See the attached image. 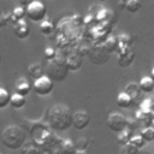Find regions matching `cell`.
<instances>
[{
    "mask_svg": "<svg viewBox=\"0 0 154 154\" xmlns=\"http://www.w3.org/2000/svg\"><path fill=\"white\" fill-rule=\"evenodd\" d=\"M72 116L67 106L54 105L47 111V124L53 130L65 131L72 125Z\"/></svg>",
    "mask_w": 154,
    "mask_h": 154,
    "instance_id": "cell-1",
    "label": "cell"
},
{
    "mask_svg": "<svg viewBox=\"0 0 154 154\" xmlns=\"http://www.w3.org/2000/svg\"><path fill=\"white\" fill-rule=\"evenodd\" d=\"M1 142L6 148H8L11 150L20 149L22 146L26 142L25 131L20 126L8 125L7 128L4 129L2 134H1Z\"/></svg>",
    "mask_w": 154,
    "mask_h": 154,
    "instance_id": "cell-2",
    "label": "cell"
},
{
    "mask_svg": "<svg viewBox=\"0 0 154 154\" xmlns=\"http://www.w3.org/2000/svg\"><path fill=\"white\" fill-rule=\"evenodd\" d=\"M46 73L52 81H64L69 73L65 58H55L54 60L48 61Z\"/></svg>",
    "mask_w": 154,
    "mask_h": 154,
    "instance_id": "cell-3",
    "label": "cell"
},
{
    "mask_svg": "<svg viewBox=\"0 0 154 154\" xmlns=\"http://www.w3.org/2000/svg\"><path fill=\"white\" fill-rule=\"evenodd\" d=\"M26 8V17L35 23H41L45 20L46 14H47V7L41 2V1H32Z\"/></svg>",
    "mask_w": 154,
    "mask_h": 154,
    "instance_id": "cell-4",
    "label": "cell"
},
{
    "mask_svg": "<svg viewBox=\"0 0 154 154\" xmlns=\"http://www.w3.org/2000/svg\"><path fill=\"white\" fill-rule=\"evenodd\" d=\"M107 126L109 130H112L113 132H122L123 130H125L128 128V118L119 113V112H112L108 117H107V122H106Z\"/></svg>",
    "mask_w": 154,
    "mask_h": 154,
    "instance_id": "cell-5",
    "label": "cell"
},
{
    "mask_svg": "<svg viewBox=\"0 0 154 154\" xmlns=\"http://www.w3.org/2000/svg\"><path fill=\"white\" fill-rule=\"evenodd\" d=\"M53 88H54L53 81L47 75L40 77L38 79H35V82L32 84V89H34L35 94H37L40 96H46V95L51 94Z\"/></svg>",
    "mask_w": 154,
    "mask_h": 154,
    "instance_id": "cell-6",
    "label": "cell"
},
{
    "mask_svg": "<svg viewBox=\"0 0 154 154\" xmlns=\"http://www.w3.org/2000/svg\"><path fill=\"white\" fill-rule=\"evenodd\" d=\"M108 55L109 53L106 51V48L102 46H97V47H93L90 53H89V59L93 64L95 65H102L108 60Z\"/></svg>",
    "mask_w": 154,
    "mask_h": 154,
    "instance_id": "cell-7",
    "label": "cell"
},
{
    "mask_svg": "<svg viewBox=\"0 0 154 154\" xmlns=\"http://www.w3.org/2000/svg\"><path fill=\"white\" fill-rule=\"evenodd\" d=\"M90 123V116L87 111L79 109L72 116V126L76 130H84Z\"/></svg>",
    "mask_w": 154,
    "mask_h": 154,
    "instance_id": "cell-8",
    "label": "cell"
},
{
    "mask_svg": "<svg viewBox=\"0 0 154 154\" xmlns=\"http://www.w3.org/2000/svg\"><path fill=\"white\" fill-rule=\"evenodd\" d=\"M119 58H118V65L122 67H128L130 66L134 60H135V53L130 49V47L126 46H120L118 49Z\"/></svg>",
    "mask_w": 154,
    "mask_h": 154,
    "instance_id": "cell-9",
    "label": "cell"
},
{
    "mask_svg": "<svg viewBox=\"0 0 154 154\" xmlns=\"http://www.w3.org/2000/svg\"><path fill=\"white\" fill-rule=\"evenodd\" d=\"M65 61H66V66H67L69 71H78L83 64L82 55H79L77 52L69 54L65 58Z\"/></svg>",
    "mask_w": 154,
    "mask_h": 154,
    "instance_id": "cell-10",
    "label": "cell"
},
{
    "mask_svg": "<svg viewBox=\"0 0 154 154\" xmlns=\"http://www.w3.org/2000/svg\"><path fill=\"white\" fill-rule=\"evenodd\" d=\"M13 31H14V35L18 37V38H26L30 34V29L26 24V22L24 19H20L18 20L14 25H13Z\"/></svg>",
    "mask_w": 154,
    "mask_h": 154,
    "instance_id": "cell-11",
    "label": "cell"
},
{
    "mask_svg": "<svg viewBox=\"0 0 154 154\" xmlns=\"http://www.w3.org/2000/svg\"><path fill=\"white\" fill-rule=\"evenodd\" d=\"M117 105L120 107V108H124V109H128V108H131L134 105H135V101L134 99L125 91H122L118 94L117 96Z\"/></svg>",
    "mask_w": 154,
    "mask_h": 154,
    "instance_id": "cell-12",
    "label": "cell"
},
{
    "mask_svg": "<svg viewBox=\"0 0 154 154\" xmlns=\"http://www.w3.org/2000/svg\"><path fill=\"white\" fill-rule=\"evenodd\" d=\"M125 93H128L135 101V103H137V101L140 100V97L142 96V90H141V87H140V83H135V82H131L129 83L126 87H125Z\"/></svg>",
    "mask_w": 154,
    "mask_h": 154,
    "instance_id": "cell-13",
    "label": "cell"
},
{
    "mask_svg": "<svg viewBox=\"0 0 154 154\" xmlns=\"http://www.w3.org/2000/svg\"><path fill=\"white\" fill-rule=\"evenodd\" d=\"M31 88H32V87L30 85V82H29L26 78H24V77L19 78V79L16 82V85H14L16 93H18V94H20V95H23V96H26V95L30 93Z\"/></svg>",
    "mask_w": 154,
    "mask_h": 154,
    "instance_id": "cell-14",
    "label": "cell"
},
{
    "mask_svg": "<svg viewBox=\"0 0 154 154\" xmlns=\"http://www.w3.org/2000/svg\"><path fill=\"white\" fill-rule=\"evenodd\" d=\"M28 73L34 79H38L40 77L45 76V69H43L42 64H40V63H32V64H30L28 66Z\"/></svg>",
    "mask_w": 154,
    "mask_h": 154,
    "instance_id": "cell-15",
    "label": "cell"
},
{
    "mask_svg": "<svg viewBox=\"0 0 154 154\" xmlns=\"http://www.w3.org/2000/svg\"><path fill=\"white\" fill-rule=\"evenodd\" d=\"M41 150L42 149L32 140L29 141V142H25L22 146V148L19 149L20 154H41Z\"/></svg>",
    "mask_w": 154,
    "mask_h": 154,
    "instance_id": "cell-16",
    "label": "cell"
},
{
    "mask_svg": "<svg viewBox=\"0 0 154 154\" xmlns=\"http://www.w3.org/2000/svg\"><path fill=\"white\" fill-rule=\"evenodd\" d=\"M140 87H141V90L143 93L149 94V93L154 91V81H153V78L150 76L142 77L141 81H140Z\"/></svg>",
    "mask_w": 154,
    "mask_h": 154,
    "instance_id": "cell-17",
    "label": "cell"
},
{
    "mask_svg": "<svg viewBox=\"0 0 154 154\" xmlns=\"http://www.w3.org/2000/svg\"><path fill=\"white\" fill-rule=\"evenodd\" d=\"M25 16H26V8L24 6H17L11 13V23L14 25L18 20L24 19Z\"/></svg>",
    "mask_w": 154,
    "mask_h": 154,
    "instance_id": "cell-18",
    "label": "cell"
},
{
    "mask_svg": "<svg viewBox=\"0 0 154 154\" xmlns=\"http://www.w3.org/2000/svg\"><path fill=\"white\" fill-rule=\"evenodd\" d=\"M25 102H26L25 96L18 94V93H14V94L11 95V102H10V105H11L14 109H20V108L25 105Z\"/></svg>",
    "mask_w": 154,
    "mask_h": 154,
    "instance_id": "cell-19",
    "label": "cell"
},
{
    "mask_svg": "<svg viewBox=\"0 0 154 154\" xmlns=\"http://www.w3.org/2000/svg\"><path fill=\"white\" fill-rule=\"evenodd\" d=\"M103 47L106 48V51L108 53H113V52H118L120 45H119V41L117 37H108L103 42Z\"/></svg>",
    "mask_w": 154,
    "mask_h": 154,
    "instance_id": "cell-20",
    "label": "cell"
},
{
    "mask_svg": "<svg viewBox=\"0 0 154 154\" xmlns=\"http://www.w3.org/2000/svg\"><path fill=\"white\" fill-rule=\"evenodd\" d=\"M131 137H132V130H130L129 128H126L125 130H123L122 132L118 134V136H117V142L123 147V146H125V144H128V143L130 142Z\"/></svg>",
    "mask_w": 154,
    "mask_h": 154,
    "instance_id": "cell-21",
    "label": "cell"
},
{
    "mask_svg": "<svg viewBox=\"0 0 154 154\" xmlns=\"http://www.w3.org/2000/svg\"><path fill=\"white\" fill-rule=\"evenodd\" d=\"M11 102V95L5 88H0V109L5 108Z\"/></svg>",
    "mask_w": 154,
    "mask_h": 154,
    "instance_id": "cell-22",
    "label": "cell"
},
{
    "mask_svg": "<svg viewBox=\"0 0 154 154\" xmlns=\"http://www.w3.org/2000/svg\"><path fill=\"white\" fill-rule=\"evenodd\" d=\"M63 141L64 138L58 137L57 141L52 144V147L48 149L51 154H64V149H63Z\"/></svg>",
    "mask_w": 154,
    "mask_h": 154,
    "instance_id": "cell-23",
    "label": "cell"
},
{
    "mask_svg": "<svg viewBox=\"0 0 154 154\" xmlns=\"http://www.w3.org/2000/svg\"><path fill=\"white\" fill-rule=\"evenodd\" d=\"M63 149H64V154H75L77 148H76V144L69 140V138H64L63 141Z\"/></svg>",
    "mask_w": 154,
    "mask_h": 154,
    "instance_id": "cell-24",
    "label": "cell"
},
{
    "mask_svg": "<svg viewBox=\"0 0 154 154\" xmlns=\"http://www.w3.org/2000/svg\"><path fill=\"white\" fill-rule=\"evenodd\" d=\"M144 140L146 142H153L154 141V126H146L141 130V134H140Z\"/></svg>",
    "mask_w": 154,
    "mask_h": 154,
    "instance_id": "cell-25",
    "label": "cell"
},
{
    "mask_svg": "<svg viewBox=\"0 0 154 154\" xmlns=\"http://www.w3.org/2000/svg\"><path fill=\"white\" fill-rule=\"evenodd\" d=\"M53 29H54V25H53L52 20L46 19V20H42V22L40 23V31H41L43 35H49V34H52Z\"/></svg>",
    "mask_w": 154,
    "mask_h": 154,
    "instance_id": "cell-26",
    "label": "cell"
},
{
    "mask_svg": "<svg viewBox=\"0 0 154 154\" xmlns=\"http://www.w3.org/2000/svg\"><path fill=\"white\" fill-rule=\"evenodd\" d=\"M129 143H131L134 147H136L137 149H143L144 148V146H146V140L141 136V135H134L132 137H131V140H130V142Z\"/></svg>",
    "mask_w": 154,
    "mask_h": 154,
    "instance_id": "cell-27",
    "label": "cell"
},
{
    "mask_svg": "<svg viewBox=\"0 0 154 154\" xmlns=\"http://www.w3.org/2000/svg\"><path fill=\"white\" fill-rule=\"evenodd\" d=\"M142 5H141V1L140 0H128L126 2V8L130 13H136L141 10Z\"/></svg>",
    "mask_w": 154,
    "mask_h": 154,
    "instance_id": "cell-28",
    "label": "cell"
},
{
    "mask_svg": "<svg viewBox=\"0 0 154 154\" xmlns=\"http://www.w3.org/2000/svg\"><path fill=\"white\" fill-rule=\"evenodd\" d=\"M119 154H141L140 153V149H137L136 147H134L131 143H128L125 146L122 147Z\"/></svg>",
    "mask_w": 154,
    "mask_h": 154,
    "instance_id": "cell-29",
    "label": "cell"
},
{
    "mask_svg": "<svg viewBox=\"0 0 154 154\" xmlns=\"http://www.w3.org/2000/svg\"><path fill=\"white\" fill-rule=\"evenodd\" d=\"M76 148L78 149V150H87L88 149V147H89V141L85 138V137H81V138H78L77 141H76Z\"/></svg>",
    "mask_w": 154,
    "mask_h": 154,
    "instance_id": "cell-30",
    "label": "cell"
},
{
    "mask_svg": "<svg viewBox=\"0 0 154 154\" xmlns=\"http://www.w3.org/2000/svg\"><path fill=\"white\" fill-rule=\"evenodd\" d=\"M117 38H118L120 46H126V47H129L130 43H131V36L128 35V34H120L119 36H117Z\"/></svg>",
    "mask_w": 154,
    "mask_h": 154,
    "instance_id": "cell-31",
    "label": "cell"
},
{
    "mask_svg": "<svg viewBox=\"0 0 154 154\" xmlns=\"http://www.w3.org/2000/svg\"><path fill=\"white\" fill-rule=\"evenodd\" d=\"M45 58L48 61L54 60L57 58V51L54 48H52V47H46V49H45Z\"/></svg>",
    "mask_w": 154,
    "mask_h": 154,
    "instance_id": "cell-32",
    "label": "cell"
},
{
    "mask_svg": "<svg viewBox=\"0 0 154 154\" xmlns=\"http://www.w3.org/2000/svg\"><path fill=\"white\" fill-rule=\"evenodd\" d=\"M8 22H11V13H2L0 16V26L6 25Z\"/></svg>",
    "mask_w": 154,
    "mask_h": 154,
    "instance_id": "cell-33",
    "label": "cell"
},
{
    "mask_svg": "<svg viewBox=\"0 0 154 154\" xmlns=\"http://www.w3.org/2000/svg\"><path fill=\"white\" fill-rule=\"evenodd\" d=\"M126 2H128V0H119L118 1V8L119 10H125L126 8Z\"/></svg>",
    "mask_w": 154,
    "mask_h": 154,
    "instance_id": "cell-34",
    "label": "cell"
},
{
    "mask_svg": "<svg viewBox=\"0 0 154 154\" xmlns=\"http://www.w3.org/2000/svg\"><path fill=\"white\" fill-rule=\"evenodd\" d=\"M32 1H35V0H20V4H22L24 7H26V6H29Z\"/></svg>",
    "mask_w": 154,
    "mask_h": 154,
    "instance_id": "cell-35",
    "label": "cell"
},
{
    "mask_svg": "<svg viewBox=\"0 0 154 154\" xmlns=\"http://www.w3.org/2000/svg\"><path fill=\"white\" fill-rule=\"evenodd\" d=\"M75 154H89V153H88V150H78L77 149Z\"/></svg>",
    "mask_w": 154,
    "mask_h": 154,
    "instance_id": "cell-36",
    "label": "cell"
},
{
    "mask_svg": "<svg viewBox=\"0 0 154 154\" xmlns=\"http://www.w3.org/2000/svg\"><path fill=\"white\" fill-rule=\"evenodd\" d=\"M41 154H51V153H49V150H47V149H42V150H41Z\"/></svg>",
    "mask_w": 154,
    "mask_h": 154,
    "instance_id": "cell-37",
    "label": "cell"
},
{
    "mask_svg": "<svg viewBox=\"0 0 154 154\" xmlns=\"http://www.w3.org/2000/svg\"><path fill=\"white\" fill-rule=\"evenodd\" d=\"M150 77L153 78V81H154V67L152 69V71H150Z\"/></svg>",
    "mask_w": 154,
    "mask_h": 154,
    "instance_id": "cell-38",
    "label": "cell"
},
{
    "mask_svg": "<svg viewBox=\"0 0 154 154\" xmlns=\"http://www.w3.org/2000/svg\"><path fill=\"white\" fill-rule=\"evenodd\" d=\"M0 64H1V53H0Z\"/></svg>",
    "mask_w": 154,
    "mask_h": 154,
    "instance_id": "cell-39",
    "label": "cell"
},
{
    "mask_svg": "<svg viewBox=\"0 0 154 154\" xmlns=\"http://www.w3.org/2000/svg\"><path fill=\"white\" fill-rule=\"evenodd\" d=\"M101 1H105V0H101Z\"/></svg>",
    "mask_w": 154,
    "mask_h": 154,
    "instance_id": "cell-40",
    "label": "cell"
},
{
    "mask_svg": "<svg viewBox=\"0 0 154 154\" xmlns=\"http://www.w3.org/2000/svg\"><path fill=\"white\" fill-rule=\"evenodd\" d=\"M153 1H154V0H153Z\"/></svg>",
    "mask_w": 154,
    "mask_h": 154,
    "instance_id": "cell-41",
    "label": "cell"
}]
</instances>
